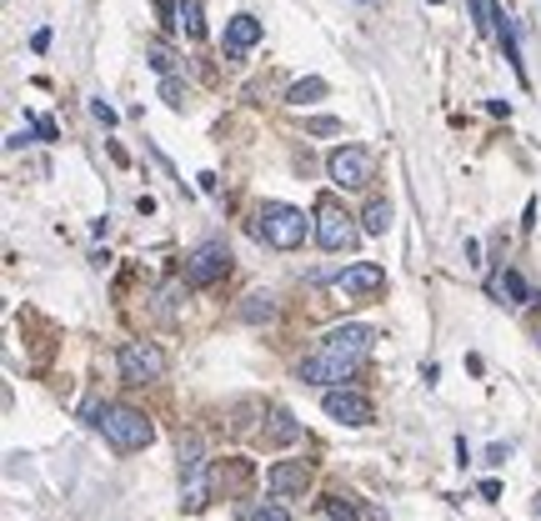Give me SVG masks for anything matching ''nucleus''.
<instances>
[{
    "label": "nucleus",
    "mask_w": 541,
    "mask_h": 521,
    "mask_svg": "<svg viewBox=\"0 0 541 521\" xmlns=\"http://www.w3.org/2000/svg\"><path fill=\"white\" fill-rule=\"evenodd\" d=\"M536 521H541V497H536Z\"/></svg>",
    "instance_id": "cd10ccee"
},
{
    "label": "nucleus",
    "mask_w": 541,
    "mask_h": 521,
    "mask_svg": "<svg viewBox=\"0 0 541 521\" xmlns=\"http://www.w3.org/2000/svg\"><path fill=\"white\" fill-rule=\"evenodd\" d=\"M466 5H471V15H477L481 35H497V5H491V0H466Z\"/></svg>",
    "instance_id": "aec40b11"
},
{
    "label": "nucleus",
    "mask_w": 541,
    "mask_h": 521,
    "mask_svg": "<svg viewBox=\"0 0 541 521\" xmlns=\"http://www.w3.org/2000/svg\"><path fill=\"white\" fill-rule=\"evenodd\" d=\"M256 41H261V21H256V15H231V25H226V55H231V61H241Z\"/></svg>",
    "instance_id": "ddd939ff"
},
{
    "label": "nucleus",
    "mask_w": 541,
    "mask_h": 521,
    "mask_svg": "<svg viewBox=\"0 0 541 521\" xmlns=\"http://www.w3.org/2000/svg\"><path fill=\"white\" fill-rule=\"evenodd\" d=\"M321 507H326V516H331V521H356V511H351L341 497H326Z\"/></svg>",
    "instance_id": "b1692460"
},
{
    "label": "nucleus",
    "mask_w": 541,
    "mask_h": 521,
    "mask_svg": "<svg viewBox=\"0 0 541 521\" xmlns=\"http://www.w3.org/2000/svg\"><path fill=\"white\" fill-rule=\"evenodd\" d=\"M316 241H321V251H351L356 246V226H351V216L341 206L326 201V206L316 211Z\"/></svg>",
    "instance_id": "1a4fd4ad"
},
{
    "label": "nucleus",
    "mask_w": 541,
    "mask_h": 521,
    "mask_svg": "<svg viewBox=\"0 0 541 521\" xmlns=\"http://www.w3.org/2000/svg\"><path fill=\"white\" fill-rule=\"evenodd\" d=\"M266 487H270V497H306L311 467H306V461H276V467L266 471Z\"/></svg>",
    "instance_id": "f8f14e48"
},
{
    "label": "nucleus",
    "mask_w": 541,
    "mask_h": 521,
    "mask_svg": "<svg viewBox=\"0 0 541 521\" xmlns=\"http://www.w3.org/2000/svg\"><path fill=\"white\" fill-rule=\"evenodd\" d=\"M371 341H376V331L371 326H361V321H346V326H331L321 336V346L326 351H336V356H351V361H361L371 351Z\"/></svg>",
    "instance_id": "9d476101"
},
{
    "label": "nucleus",
    "mask_w": 541,
    "mask_h": 521,
    "mask_svg": "<svg viewBox=\"0 0 541 521\" xmlns=\"http://www.w3.org/2000/svg\"><path fill=\"white\" fill-rule=\"evenodd\" d=\"M321 96H326V81L306 76V81H296V86L286 90V106H311V100H321Z\"/></svg>",
    "instance_id": "dca6fc26"
},
{
    "label": "nucleus",
    "mask_w": 541,
    "mask_h": 521,
    "mask_svg": "<svg viewBox=\"0 0 541 521\" xmlns=\"http://www.w3.org/2000/svg\"><path fill=\"white\" fill-rule=\"evenodd\" d=\"M251 521H291V511H286V507H276V501H266V507H256V511H251Z\"/></svg>",
    "instance_id": "393cba45"
},
{
    "label": "nucleus",
    "mask_w": 541,
    "mask_h": 521,
    "mask_svg": "<svg viewBox=\"0 0 541 521\" xmlns=\"http://www.w3.org/2000/svg\"><path fill=\"white\" fill-rule=\"evenodd\" d=\"M90 116H96V120H100V126H116V120H120V116H116V110H110V106H106V100H90Z\"/></svg>",
    "instance_id": "bb28decb"
},
{
    "label": "nucleus",
    "mask_w": 541,
    "mask_h": 521,
    "mask_svg": "<svg viewBox=\"0 0 541 521\" xmlns=\"http://www.w3.org/2000/svg\"><path fill=\"white\" fill-rule=\"evenodd\" d=\"M321 412L331 416V422H341V426H371V422H376V406H371L361 391H351V386H331V391H326Z\"/></svg>",
    "instance_id": "423d86ee"
},
{
    "label": "nucleus",
    "mask_w": 541,
    "mask_h": 521,
    "mask_svg": "<svg viewBox=\"0 0 541 521\" xmlns=\"http://www.w3.org/2000/svg\"><path fill=\"white\" fill-rule=\"evenodd\" d=\"M306 130H311V136H341V120H331V116H311V120H306Z\"/></svg>",
    "instance_id": "5701e85b"
},
{
    "label": "nucleus",
    "mask_w": 541,
    "mask_h": 521,
    "mask_svg": "<svg viewBox=\"0 0 541 521\" xmlns=\"http://www.w3.org/2000/svg\"><path fill=\"white\" fill-rule=\"evenodd\" d=\"M351 371H356V361H351V356H336V351H326V346H316L311 356L301 361V381H311V386H326V391H331L336 381H346Z\"/></svg>",
    "instance_id": "6e6552de"
},
{
    "label": "nucleus",
    "mask_w": 541,
    "mask_h": 521,
    "mask_svg": "<svg viewBox=\"0 0 541 521\" xmlns=\"http://www.w3.org/2000/svg\"><path fill=\"white\" fill-rule=\"evenodd\" d=\"M146 55H151V65L161 71V76H171V71H176V55H171V45H161V41H156Z\"/></svg>",
    "instance_id": "412c9836"
},
{
    "label": "nucleus",
    "mask_w": 541,
    "mask_h": 521,
    "mask_svg": "<svg viewBox=\"0 0 541 521\" xmlns=\"http://www.w3.org/2000/svg\"><path fill=\"white\" fill-rule=\"evenodd\" d=\"M331 286L341 296H376V291H386V271H381L376 260H351Z\"/></svg>",
    "instance_id": "9b49d317"
},
{
    "label": "nucleus",
    "mask_w": 541,
    "mask_h": 521,
    "mask_svg": "<svg viewBox=\"0 0 541 521\" xmlns=\"http://www.w3.org/2000/svg\"><path fill=\"white\" fill-rule=\"evenodd\" d=\"M86 416L106 431V441L116 446V451H141V446L156 441L151 416L136 412V406H86Z\"/></svg>",
    "instance_id": "f257e3e1"
},
{
    "label": "nucleus",
    "mask_w": 541,
    "mask_h": 521,
    "mask_svg": "<svg viewBox=\"0 0 541 521\" xmlns=\"http://www.w3.org/2000/svg\"><path fill=\"white\" fill-rule=\"evenodd\" d=\"M35 126V136H41V141H61V130H55V120L51 116H25Z\"/></svg>",
    "instance_id": "a878e982"
},
{
    "label": "nucleus",
    "mask_w": 541,
    "mask_h": 521,
    "mask_svg": "<svg viewBox=\"0 0 541 521\" xmlns=\"http://www.w3.org/2000/svg\"><path fill=\"white\" fill-rule=\"evenodd\" d=\"M120 376L130 381V386H151V381L166 376V356L156 341H126L120 346Z\"/></svg>",
    "instance_id": "20e7f679"
},
{
    "label": "nucleus",
    "mask_w": 541,
    "mask_h": 521,
    "mask_svg": "<svg viewBox=\"0 0 541 521\" xmlns=\"http://www.w3.org/2000/svg\"><path fill=\"white\" fill-rule=\"evenodd\" d=\"M161 100H166L171 110H181V106H185V86H181V81H171V76H166V81H161Z\"/></svg>",
    "instance_id": "4be33fe9"
},
{
    "label": "nucleus",
    "mask_w": 541,
    "mask_h": 521,
    "mask_svg": "<svg viewBox=\"0 0 541 521\" xmlns=\"http://www.w3.org/2000/svg\"><path fill=\"white\" fill-rule=\"evenodd\" d=\"M326 175H331V185H341V191H361V185L371 181V151L366 146H336V151L326 156Z\"/></svg>",
    "instance_id": "39448f33"
},
{
    "label": "nucleus",
    "mask_w": 541,
    "mask_h": 521,
    "mask_svg": "<svg viewBox=\"0 0 541 521\" xmlns=\"http://www.w3.org/2000/svg\"><path fill=\"white\" fill-rule=\"evenodd\" d=\"M311 231H316V221H306V211L286 206V201H266V206H261V216H256V236L266 241V246H276V251L306 246V236H311Z\"/></svg>",
    "instance_id": "f03ea898"
},
{
    "label": "nucleus",
    "mask_w": 541,
    "mask_h": 521,
    "mask_svg": "<svg viewBox=\"0 0 541 521\" xmlns=\"http://www.w3.org/2000/svg\"><path fill=\"white\" fill-rule=\"evenodd\" d=\"M261 436H266V446H291V441H301V422H296L286 406H276V412L266 416V426H261Z\"/></svg>",
    "instance_id": "4468645a"
},
{
    "label": "nucleus",
    "mask_w": 541,
    "mask_h": 521,
    "mask_svg": "<svg viewBox=\"0 0 541 521\" xmlns=\"http://www.w3.org/2000/svg\"><path fill=\"white\" fill-rule=\"evenodd\" d=\"M181 31L191 35V41H201V35H206V15H201V0H181Z\"/></svg>",
    "instance_id": "a211bd4d"
},
{
    "label": "nucleus",
    "mask_w": 541,
    "mask_h": 521,
    "mask_svg": "<svg viewBox=\"0 0 541 521\" xmlns=\"http://www.w3.org/2000/svg\"><path fill=\"white\" fill-rule=\"evenodd\" d=\"M361 231H366V236H386L391 231V206L386 201H371V206L361 211Z\"/></svg>",
    "instance_id": "f3484780"
},
{
    "label": "nucleus",
    "mask_w": 541,
    "mask_h": 521,
    "mask_svg": "<svg viewBox=\"0 0 541 521\" xmlns=\"http://www.w3.org/2000/svg\"><path fill=\"white\" fill-rule=\"evenodd\" d=\"M241 316H246V321H270V316H276V301H270V296H246V306H241Z\"/></svg>",
    "instance_id": "6ab92c4d"
},
{
    "label": "nucleus",
    "mask_w": 541,
    "mask_h": 521,
    "mask_svg": "<svg viewBox=\"0 0 541 521\" xmlns=\"http://www.w3.org/2000/svg\"><path fill=\"white\" fill-rule=\"evenodd\" d=\"M226 271H231L226 241H206V246H195L191 256H185V281L191 286H216Z\"/></svg>",
    "instance_id": "0eeeda50"
},
{
    "label": "nucleus",
    "mask_w": 541,
    "mask_h": 521,
    "mask_svg": "<svg viewBox=\"0 0 541 521\" xmlns=\"http://www.w3.org/2000/svg\"><path fill=\"white\" fill-rule=\"evenodd\" d=\"M491 291H497L501 301H511V306H531V301H536V291L527 286V276H521V271H511V266H507V271H497V276H491Z\"/></svg>",
    "instance_id": "2eb2a0df"
},
{
    "label": "nucleus",
    "mask_w": 541,
    "mask_h": 521,
    "mask_svg": "<svg viewBox=\"0 0 541 521\" xmlns=\"http://www.w3.org/2000/svg\"><path fill=\"white\" fill-rule=\"evenodd\" d=\"M181 507L185 511L211 507V461L201 436H181Z\"/></svg>",
    "instance_id": "7ed1b4c3"
}]
</instances>
